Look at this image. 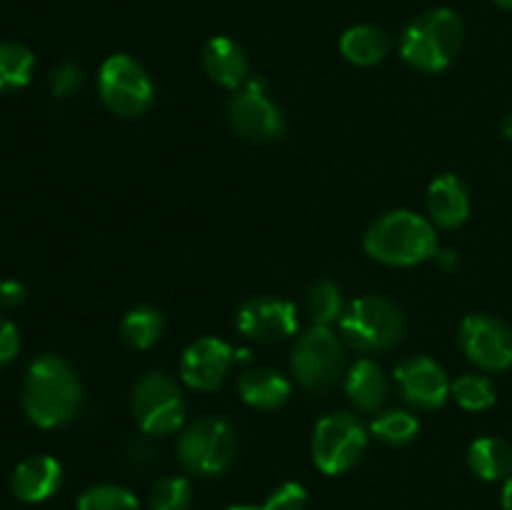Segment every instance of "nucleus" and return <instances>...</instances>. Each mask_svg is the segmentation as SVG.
I'll return each mask as SVG.
<instances>
[{
  "label": "nucleus",
  "instance_id": "nucleus-1",
  "mask_svg": "<svg viewBox=\"0 0 512 510\" xmlns=\"http://www.w3.org/2000/svg\"><path fill=\"white\" fill-rule=\"evenodd\" d=\"M80 400L83 388L68 360L40 355L30 363L23 383V408L38 428H58L73 420Z\"/></svg>",
  "mask_w": 512,
  "mask_h": 510
},
{
  "label": "nucleus",
  "instance_id": "nucleus-2",
  "mask_svg": "<svg viewBox=\"0 0 512 510\" xmlns=\"http://www.w3.org/2000/svg\"><path fill=\"white\" fill-rule=\"evenodd\" d=\"M363 248L385 265H418L438 253L435 225L413 210H393L365 230Z\"/></svg>",
  "mask_w": 512,
  "mask_h": 510
},
{
  "label": "nucleus",
  "instance_id": "nucleus-3",
  "mask_svg": "<svg viewBox=\"0 0 512 510\" xmlns=\"http://www.w3.org/2000/svg\"><path fill=\"white\" fill-rule=\"evenodd\" d=\"M465 28L458 13L450 8H435L418 15L400 38V55L420 73H440L455 60L463 48Z\"/></svg>",
  "mask_w": 512,
  "mask_h": 510
},
{
  "label": "nucleus",
  "instance_id": "nucleus-4",
  "mask_svg": "<svg viewBox=\"0 0 512 510\" xmlns=\"http://www.w3.org/2000/svg\"><path fill=\"white\" fill-rule=\"evenodd\" d=\"M403 333V310L380 295H365V298L353 300L340 318V335L360 353H378V350L393 348L403 338Z\"/></svg>",
  "mask_w": 512,
  "mask_h": 510
},
{
  "label": "nucleus",
  "instance_id": "nucleus-5",
  "mask_svg": "<svg viewBox=\"0 0 512 510\" xmlns=\"http://www.w3.org/2000/svg\"><path fill=\"white\" fill-rule=\"evenodd\" d=\"M178 460L188 473L213 478L230 468L238 450V438L223 418H200L180 433Z\"/></svg>",
  "mask_w": 512,
  "mask_h": 510
},
{
  "label": "nucleus",
  "instance_id": "nucleus-6",
  "mask_svg": "<svg viewBox=\"0 0 512 510\" xmlns=\"http://www.w3.org/2000/svg\"><path fill=\"white\" fill-rule=\"evenodd\" d=\"M368 448V430L355 415L330 413L313 430V460L320 473H348Z\"/></svg>",
  "mask_w": 512,
  "mask_h": 510
},
{
  "label": "nucleus",
  "instance_id": "nucleus-7",
  "mask_svg": "<svg viewBox=\"0 0 512 510\" xmlns=\"http://www.w3.org/2000/svg\"><path fill=\"white\" fill-rule=\"evenodd\" d=\"M343 343L330 325H313L295 343L290 368L308 390H328L343 378Z\"/></svg>",
  "mask_w": 512,
  "mask_h": 510
},
{
  "label": "nucleus",
  "instance_id": "nucleus-8",
  "mask_svg": "<svg viewBox=\"0 0 512 510\" xmlns=\"http://www.w3.org/2000/svg\"><path fill=\"white\" fill-rule=\"evenodd\" d=\"M98 90L103 103L123 118H138L153 103V80L143 65L130 55H110L98 75Z\"/></svg>",
  "mask_w": 512,
  "mask_h": 510
},
{
  "label": "nucleus",
  "instance_id": "nucleus-9",
  "mask_svg": "<svg viewBox=\"0 0 512 510\" xmlns=\"http://www.w3.org/2000/svg\"><path fill=\"white\" fill-rule=\"evenodd\" d=\"M133 415L145 435H170L183 425L185 400L165 373H148L133 390Z\"/></svg>",
  "mask_w": 512,
  "mask_h": 510
},
{
  "label": "nucleus",
  "instance_id": "nucleus-10",
  "mask_svg": "<svg viewBox=\"0 0 512 510\" xmlns=\"http://www.w3.org/2000/svg\"><path fill=\"white\" fill-rule=\"evenodd\" d=\"M228 123L240 138L253 143H268L283 135L285 120L278 105L268 98L260 78L248 80L228 103Z\"/></svg>",
  "mask_w": 512,
  "mask_h": 510
},
{
  "label": "nucleus",
  "instance_id": "nucleus-11",
  "mask_svg": "<svg viewBox=\"0 0 512 510\" xmlns=\"http://www.w3.org/2000/svg\"><path fill=\"white\" fill-rule=\"evenodd\" d=\"M458 345L478 368L493 373L512 368V328L493 315H468L460 323Z\"/></svg>",
  "mask_w": 512,
  "mask_h": 510
},
{
  "label": "nucleus",
  "instance_id": "nucleus-12",
  "mask_svg": "<svg viewBox=\"0 0 512 510\" xmlns=\"http://www.w3.org/2000/svg\"><path fill=\"white\" fill-rule=\"evenodd\" d=\"M235 325L245 338H253L258 343H280V340L295 335L298 313L288 300L260 295V298H250L240 305Z\"/></svg>",
  "mask_w": 512,
  "mask_h": 510
},
{
  "label": "nucleus",
  "instance_id": "nucleus-13",
  "mask_svg": "<svg viewBox=\"0 0 512 510\" xmlns=\"http://www.w3.org/2000/svg\"><path fill=\"white\" fill-rule=\"evenodd\" d=\"M395 380L400 385L405 403L420 410L443 408L450 398V380L445 370L428 355H413L395 368Z\"/></svg>",
  "mask_w": 512,
  "mask_h": 510
},
{
  "label": "nucleus",
  "instance_id": "nucleus-14",
  "mask_svg": "<svg viewBox=\"0 0 512 510\" xmlns=\"http://www.w3.org/2000/svg\"><path fill=\"white\" fill-rule=\"evenodd\" d=\"M233 358V348L225 340L198 338L185 348L180 358V378L193 390H203V393L218 390L233 365Z\"/></svg>",
  "mask_w": 512,
  "mask_h": 510
},
{
  "label": "nucleus",
  "instance_id": "nucleus-15",
  "mask_svg": "<svg viewBox=\"0 0 512 510\" xmlns=\"http://www.w3.org/2000/svg\"><path fill=\"white\" fill-rule=\"evenodd\" d=\"M203 68L218 85L228 90H240L248 83V55L228 35H215L203 48Z\"/></svg>",
  "mask_w": 512,
  "mask_h": 510
},
{
  "label": "nucleus",
  "instance_id": "nucleus-16",
  "mask_svg": "<svg viewBox=\"0 0 512 510\" xmlns=\"http://www.w3.org/2000/svg\"><path fill=\"white\" fill-rule=\"evenodd\" d=\"M63 483V468L50 455H33L15 468L10 488L23 503H43Z\"/></svg>",
  "mask_w": 512,
  "mask_h": 510
},
{
  "label": "nucleus",
  "instance_id": "nucleus-17",
  "mask_svg": "<svg viewBox=\"0 0 512 510\" xmlns=\"http://www.w3.org/2000/svg\"><path fill=\"white\" fill-rule=\"evenodd\" d=\"M428 210L435 225L453 230L470 215V195L463 180L453 173L438 175L428 188Z\"/></svg>",
  "mask_w": 512,
  "mask_h": 510
},
{
  "label": "nucleus",
  "instance_id": "nucleus-18",
  "mask_svg": "<svg viewBox=\"0 0 512 510\" xmlns=\"http://www.w3.org/2000/svg\"><path fill=\"white\" fill-rule=\"evenodd\" d=\"M345 393L355 408L363 413H375L388 400V378L378 363L363 358L350 368L345 378Z\"/></svg>",
  "mask_w": 512,
  "mask_h": 510
},
{
  "label": "nucleus",
  "instance_id": "nucleus-19",
  "mask_svg": "<svg viewBox=\"0 0 512 510\" xmlns=\"http://www.w3.org/2000/svg\"><path fill=\"white\" fill-rule=\"evenodd\" d=\"M290 390H293L290 380L270 368H253L240 375L238 380L240 398L258 410H275L285 405L290 398Z\"/></svg>",
  "mask_w": 512,
  "mask_h": 510
},
{
  "label": "nucleus",
  "instance_id": "nucleus-20",
  "mask_svg": "<svg viewBox=\"0 0 512 510\" xmlns=\"http://www.w3.org/2000/svg\"><path fill=\"white\" fill-rule=\"evenodd\" d=\"M340 50L353 65H378L390 53V38L378 25H353L340 38Z\"/></svg>",
  "mask_w": 512,
  "mask_h": 510
},
{
  "label": "nucleus",
  "instance_id": "nucleus-21",
  "mask_svg": "<svg viewBox=\"0 0 512 510\" xmlns=\"http://www.w3.org/2000/svg\"><path fill=\"white\" fill-rule=\"evenodd\" d=\"M468 465L478 478L508 480L512 475V448L500 438H478L468 448Z\"/></svg>",
  "mask_w": 512,
  "mask_h": 510
},
{
  "label": "nucleus",
  "instance_id": "nucleus-22",
  "mask_svg": "<svg viewBox=\"0 0 512 510\" xmlns=\"http://www.w3.org/2000/svg\"><path fill=\"white\" fill-rule=\"evenodd\" d=\"M120 335L133 350H148L163 335V313L150 305H138L120 320Z\"/></svg>",
  "mask_w": 512,
  "mask_h": 510
},
{
  "label": "nucleus",
  "instance_id": "nucleus-23",
  "mask_svg": "<svg viewBox=\"0 0 512 510\" xmlns=\"http://www.w3.org/2000/svg\"><path fill=\"white\" fill-rule=\"evenodd\" d=\"M35 55L20 43H0V93L18 90L30 83Z\"/></svg>",
  "mask_w": 512,
  "mask_h": 510
},
{
  "label": "nucleus",
  "instance_id": "nucleus-24",
  "mask_svg": "<svg viewBox=\"0 0 512 510\" xmlns=\"http://www.w3.org/2000/svg\"><path fill=\"white\" fill-rule=\"evenodd\" d=\"M450 398L460 405L463 410H488L493 408L495 400H498V390H495L493 380L488 375L468 373L460 375L455 383H450Z\"/></svg>",
  "mask_w": 512,
  "mask_h": 510
},
{
  "label": "nucleus",
  "instance_id": "nucleus-25",
  "mask_svg": "<svg viewBox=\"0 0 512 510\" xmlns=\"http://www.w3.org/2000/svg\"><path fill=\"white\" fill-rule=\"evenodd\" d=\"M305 310H308L313 325H330L343 318V295L333 280H318L308 288L305 295Z\"/></svg>",
  "mask_w": 512,
  "mask_h": 510
},
{
  "label": "nucleus",
  "instance_id": "nucleus-26",
  "mask_svg": "<svg viewBox=\"0 0 512 510\" xmlns=\"http://www.w3.org/2000/svg\"><path fill=\"white\" fill-rule=\"evenodd\" d=\"M370 433L388 445H408L420 433V423L408 410H388L370 423Z\"/></svg>",
  "mask_w": 512,
  "mask_h": 510
},
{
  "label": "nucleus",
  "instance_id": "nucleus-27",
  "mask_svg": "<svg viewBox=\"0 0 512 510\" xmlns=\"http://www.w3.org/2000/svg\"><path fill=\"white\" fill-rule=\"evenodd\" d=\"M78 510H140V503L120 485H93L78 498Z\"/></svg>",
  "mask_w": 512,
  "mask_h": 510
},
{
  "label": "nucleus",
  "instance_id": "nucleus-28",
  "mask_svg": "<svg viewBox=\"0 0 512 510\" xmlns=\"http://www.w3.org/2000/svg\"><path fill=\"white\" fill-rule=\"evenodd\" d=\"M193 503V485L188 478L170 475L150 490V510H188Z\"/></svg>",
  "mask_w": 512,
  "mask_h": 510
},
{
  "label": "nucleus",
  "instance_id": "nucleus-29",
  "mask_svg": "<svg viewBox=\"0 0 512 510\" xmlns=\"http://www.w3.org/2000/svg\"><path fill=\"white\" fill-rule=\"evenodd\" d=\"M308 505V490L300 483H283L268 495L263 510H305Z\"/></svg>",
  "mask_w": 512,
  "mask_h": 510
},
{
  "label": "nucleus",
  "instance_id": "nucleus-30",
  "mask_svg": "<svg viewBox=\"0 0 512 510\" xmlns=\"http://www.w3.org/2000/svg\"><path fill=\"white\" fill-rule=\"evenodd\" d=\"M50 88L55 98H73L83 88V70L75 63H60L50 73Z\"/></svg>",
  "mask_w": 512,
  "mask_h": 510
},
{
  "label": "nucleus",
  "instance_id": "nucleus-31",
  "mask_svg": "<svg viewBox=\"0 0 512 510\" xmlns=\"http://www.w3.org/2000/svg\"><path fill=\"white\" fill-rule=\"evenodd\" d=\"M20 350V333L8 318H0V368L8 365Z\"/></svg>",
  "mask_w": 512,
  "mask_h": 510
},
{
  "label": "nucleus",
  "instance_id": "nucleus-32",
  "mask_svg": "<svg viewBox=\"0 0 512 510\" xmlns=\"http://www.w3.org/2000/svg\"><path fill=\"white\" fill-rule=\"evenodd\" d=\"M28 300V290L18 280H3L0 283V303L8 305V308H18Z\"/></svg>",
  "mask_w": 512,
  "mask_h": 510
},
{
  "label": "nucleus",
  "instance_id": "nucleus-33",
  "mask_svg": "<svg viewBox=\"0 0 512 510\" xmlns=\"http://www.w3.org/2000/svg\"><path fill=\"white\" fill-rule=\"evenodd\" d=\"M125 460H128L133 468H148L150 460H153V448H150L145 440H133L125 448Z\"/></svg>",
  "mask_w": 512,
  "mask_h": 510
},
{
  "label": "nucleus",
  "instance_id": "nucleus-34",
  "mask_svg": "<svg viewBox=\"0 0 512 510\" xmlns=\"http://www.w3.org/2000/svg\"><path fill=\"white\" fill-rule=\"evenodd\" d=\"M503 510H512V475L503 485Z\"/></svg>",
  "mask_w": 512,
  "mask_h": 510
},
{
  "label": "nucleus",
  "instance_id": "nucleus-35",
  "mask_svg": "<svg viewBox=\"0 0 512 510\" xmlns=\"http://www.w3.org/2000/svg\"><path fill=\"white\" fill-rule=\"evenodd\" d=\"M435 258H438L445 268H455V265H458V258H455V253H450V250L448 253H440L438 250V253H435Z\"/></svg>",
  "mask_w": 512,
  "mask_h": 510
},
{
  "label": "nucleus",
  "instance_id": "nucleus-36",
  "mask_svg": "<svg viewBox=\"0 0 512 510\" xmlns=\"http://www.w3.org/2000/svg\"><path fill=\"white\" fill-rule=\"evenodd\" d=\"M503 133L505 138H512V115H508V118L503 120Z\"/></svg>",
  "mask_w": 512,
  "mask_h": 510
},
{
  "label": "nucleus",
  "instance_id": "nucleus-37",
  "mask_svg": "<svg viewBox=\"0 0 512 510\" xmlns=\"http://www.w3.org/2000/svg\"><path fill=\"white\" fill-rule=\"evenodd\" d=\"M495 5H500V8H505V10H512V0H493Z\"/></svg>",
  "mask_w": 512,
  "mask_h": 510
},
{
  "label": "nucleus",
  "instance_id": "nucleus-38",
  "mask_svg": "<svg viewBox=\"0 0 512 510\" xmlns=\"http://www.w3.org/2000/svg\"><path fill=\"white\" fill-rule=\"evenodd\" d=\"M228 510H263V508H253V505H233V508Z\"/></svg>",
  "mask_w": 512,
  "mask_h": 510
}]
</instances>
